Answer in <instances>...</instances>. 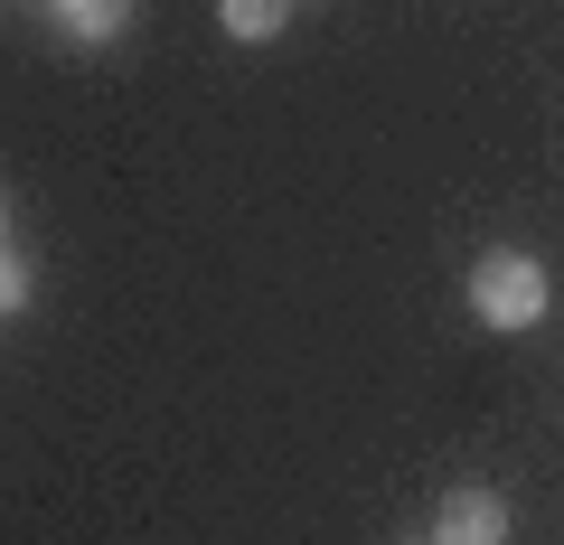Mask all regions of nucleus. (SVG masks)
<instances>
[{
	"instance_id": "obj_5",
	"label": "nucleus",
	"mask_w": 564,
	"mask_h": 545,
	"mask_svg": "<svg viewBox=\"0 0 564 545\" xmlns=\"http://www.w3.org/2000/svg\"><path fill=\"white\" fill-rule=\"evenodd\" d=\"M20 302H29V273H20L10 254H0V310H20Z\"/></svg>"
},
{
	"instance_id": "obj_1",
	"label": "nucleus",
	"mask_w": 564,
	"mask_h": 545,
	"mask_svg": "<svg viewBox=\"0 0 564 545\" xmlns=\"http://www.w3.org/2000/svg\"><path fill=\"white\" fill-rule=\"evenodd\" d=\"M470 310H480L489 329L545 320V273H536L527 254H480V273H470Z\"/></svg>"
},
{
	"instance_id": "obj_3",
	"label": "nucleus",
	"mask_w": 564,
	"mask_h": 545,
	"mask_svg": "<svg viewBox=\"0 0 564 545\" xmlns=\"http://www.w3.org/2000/svg\"><path fill=\"white\" fill-rule=\"evenodd\" d=\"M282 20H292V0H226V29L236 39H273Z\"/></svg>"
},
{
	"instance_id": "obj_4",
	"label": "nucleus",
	"mask_w": 564,
	"mask_h": 545,
	"mask_svg": "<svg viewBox=\"0 0 564 545\" xmlns=\"http://www.w3.org/2000/svg\"><path fill=\"white\" fill-rule=\"evenodd\" d=\"M57 10H66L76 39H113V29H122V0H57Z\"/></svg>"
},
{
	"instance_id": "obj_2",
	"label": "nucleus",
	"mask_w": 564,
	"mask_h": 545,
	"mask_svg": "<svg viewBox=\"0 0 564 545\" xmlns=\"http://www.w3.org/2000/svg\"><path fill=\"white\" fill-rule=\"evenodd\" d=\"M443 545H508V499H489V489L443 499Z\"/></svg>"
}]
</instances>
